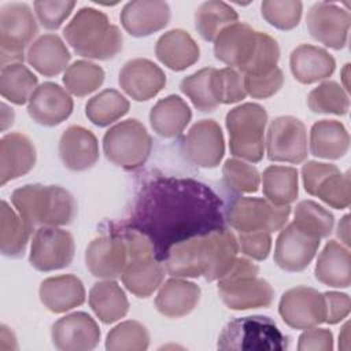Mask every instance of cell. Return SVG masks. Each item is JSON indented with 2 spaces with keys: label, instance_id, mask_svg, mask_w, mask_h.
<instances>
[{
  "label": "cell",
  "instance_id": "6da1fadb",
  "mask_svg": "<svg viewBox=\"0 0 351 351\" xmlns=\"http://www.w3.org/2000/svg\"><path fill=\"white\" fill-rule=\"evenodd\" d=\"M121 225L145 236L155 258L163 262L176 244L225 228V210L219 196L204 182L154 176L138 188Z\"/></svg>",
  "mask_w": 351,
  "mask_h": 351
},
{
  "label": "cell",
  "instance_id": "7a4b0ae2",
  "mask_svg": "<svg viewBox=\"0 0 351 351\" xmlns=\"http://www.w3.org/2000/svg\"><path fill=\"white\" fill-rule=\"evenodd\" d=\"M239 241L226 228L176 244L163 261L171 277L219 280L233 265Z\"/></svg>",
  "mask_w": 351,
  "mask_h": 351
},
{
  "label": "cell",
  "instance_id": "3957f363",
  "mask_svg": "<svg viewBox=\"0 0 351 351\" xmlns=\"http://www.w3.org/2000/svg\"><path fill=\"white\" fill-rule=\"evenodd\" d=\"M11 203L32 230L36 226L69 225L77 214L75 199L59 185H23L12 192Z\"/></svg>",
  "mask_w": 351,
  "mask_h": 351
},
{
  "label": "cell",
  "instance_id": "277c9868",
  "mask_svg": "<svg viewBox=\"0 0 351 351\" xmlns=\"http://www.w3.org/2000/svg\"><path fill=\"white\" fill-rule=\"evenodd\" d=\"M73 51L88 59L108 60L122 51L123 37L108 16L92 7H82L63 29Z\"/></svg>",
  "mask_w": 351,
  "mask_h": 351
},
{
  "label": "cell",
  "instance_id": "5b68a950",
  "mask_svg": "<svg viewBox=\"0 0 351 351\" xmlns=\"http://www.w3.org/2000/svg\"><path fill=\"white\" fill-rule=\"evenodd\" d=\"M259 266L247 258H236L218 280V295L230 310L269 307L274 298L271 285L258 277Z\"/></svg>",
  "mask_w": 351,
  "mask_h": 351
},
{
  "label": "cell",
  "instance_id": "8992f818",
  "mask_svg": "<svg viewBox=\"0 0 351 351\" xmlns=\"http://www.w3.org/2000/svg\"><path fill=\"white\" fill-rule=\"evenodd\" d=\"M266 110L256 103H244L232 108L225 118L230 154L241 160L256 163L265 154Z\"/></svg>",
  "mask_w": 351,
  "mask_h": 351
},
{
  "label": "cell",
  "instance_id": "52a82bcc",
  "mask_svg": "<svg viewBox=\"0 0 351 351\" xmlns=\"http://www.w3.org/2000/svg\"><path fill=\"white\" fill-rule=\"evenodd\" d=\"M219 350L282 351L289 347L277 324L263 315H247L229 321L218 336Z\"/></svg>",
  "mask_w": 351,
  "mask_h": 351
},
{
  "label": "cell",
  "instance_id": "ba28073f",
  "mask_svg": "<svg viewBox=\"0 0 351 351\" xmlns=\"http://www.w3.org/2000/svg\"><path fill=\"white\" fill-rule=\"evenodd\" d=\"M152 149V138L145 126L134 119L122 121L111 126L103 137L106 158L118 167L136 170L141 167Z\"/></svg>",
  "mask_w": 351,
  "mask_h": 351
},
{
  "label": "cell",
  "instance_id": "9c48e42d",
  "mask_svg": "<svg viewBox=\"0 0 351 351\" xmlns=\"http://www.w3.org/2000/svg\"><path fill=\"white\" fill-rule=\"evenodd\" d=\"M38 33L32 8L25 3H8L0 8V62L1 66L22 63L25 48Z\"/></svg>",
  "mask_w": 351,
  "mask_h": 351
},
{
  "label": "cell",
  "instance_id": "30bf717a",
  "mask_svg": "<svg viewBox=\"0 0 351 351\" xmlns=\"http://www.w3.org/2000/svg\"><path fill=\"white\" fill-rule=\"evenodd\" d=\"M289 215V206H276L261 197L240 196L225 208L226 222L239 233L281 230Z\"/></svg>",
  "mask_w": 351,
  "mask_h": 351
},
{
  "label": "cell",
  "instance_id": "8fae6325",
  "mask_svg": "<svg viewBox=\"0 0 351 351\" xmlns=\"http://www.w3.org/2000/svg\"><path fill=\"white\" fill-rule=\"evenodd\" d=\"M266 154L271 162L302 163L307 158V132L304 123L292 115L274 118L265 140Z\"/></svg>",
  "mask_w": 351,
  "mask_h": 351
},
{
  "label": "cell",
  "instance_id": "7c38bea8",
  "mask_svg": "<svg viewBox=\"0 0 351 351\" xmlns=\"http://www.w3.org/2000/svg\"><path fill=\"white\" fill-rule=\"evenodd\" d=\"M74 237L59 226H41L36 230L29 255L30 265L40 271L67 267L74 258Z\"/></svg>",
  "mask_w": 351,
  "mask_h": 351
},
{
  "label": "cell",
  "instance_id": "4fadbf2b",
  "mask_svg": "<svg viewBox=\"0 0 351 351\" xmlns=\"http://www.w3.org/2000/svg\"><path fill=\"white\" fill-rule=\"evenodd\" d=\"M282 321L292 329L304 330L325 322L324 293L311 287H295L285 291L278 303Z\"/></svg>",
  "mask_w": 351,
  "mask_h": 351
},
{
  "label": "cell",
  "instance_id": "5bb4252c",
  "mask_svg": "<svg viewBox=\"0 0 351 351\" xmlns=\"http://www.w3.org/2000/svg\"><path fill=\"white\" fill-rule=\"evenodd\" d=\"M181 151L193 166L202 169L217 167L225 154L221 126L214 119L197 121L182 138Z\"/></svg>",
  "mask_w": 351,
  "mask_h": 351
},
{
  "label": "cell",
  "instance_id": "9a60e30c",
  "mask_svg": "<svg viewBox=\"0 0 351 351\" xmlns=\"http://www.w3.org/2000/svg\"><path fill=\"white\" fill-rule=\"evenodd\" d=\"M350 12L335 3L318 1L310 7L306 25L310 36L332 49H341L348 40Z\"/></svg>",
  "mask_w": 351,
  "mask_h": 351
},
{
  "label": "cell",
  "instance_id": "2e32d148",
  "mask_svg": "<svg viewBox=\"0 0 351 351\" xmlns=\"http://www.w3.org/2000/svg\"><path fill=\"white\" fill-rule=\"evenodd\" d=\"M129 261L128 245L122 234L110 230L108 234L93 239L85 251V265L92 276L114 280L122 276Z\"/></svg>",
  "mask_w": 351,
  "mask_h": 351
},
{
  "label": "cell",
  "instance_id": "e0dca14e",
  "mask_svg": "<svg viewBox=\"0 0 351 351\" xmlns=\"http://www.w3.org/2000/svg\"><path fill=\"white\" fill-rule=\"evenodd\" d=\"M321 239L314 237L293 222L281 229L274 248V262L285 271H302L314 259Z\"/></svg>",
  "mask_w": 351,
  "mask_h": 351
},
{
  "label": "cell",
  "instance_id": "ac0fdd59",
  "mask_svg": "<svg viewBox=\"0 0 351 351\" xmlns=\"http://www.w3.org/2000/svg\"><path fill=\"white\" fill-rule=\"evenodd\" d=\"M97 322L84 311H75L59 318L51 329L55 348L60 351H89L100 341Z\"/></svg>",
  "mask_w": 351,
  "mask_h": 351
},
{
  "label": "cell",
  "instance_id": "d6986e66",
  "mask_svg": "<svg viewBox=\"0 0 351 351\" xmlns=\"http://www.w3.org/2000/svg\"><path fill=\"white\" fill-rule=\"evenodd\" d=\"M258 33L244 22H236L225 27L214 40L215 58L243 74L255 53Z\"/></svg>",
  "mask_w": 351,
  "mask_h": 351
},
{
  "label": "cell",
  "instance_id": "ffe728a7",
  "mask_svg": "<svg viewBox=\"0 0 351 351\" xmlns=\"http://www.w3.org/2000/svg\"><path fill=\"white\" fill-rule=\"evenodd\" d=\"M121 89L136 101H145L156 96L166 85L163 70L149 59L128 60L119 71Z\"/></svg>",
  "mask_w": 351,
  "mask_h": 351
},
{
  "label": "cell",
  "instance_id": "44dd1931",
  "mask_svg": "<svg viewBox=\"0 0 351 351\" xmlns=\"http://www.w3.org/2000/svg\"><path fill=\"white\" fill-rule=\"evenodd\" d=\"M74 103L70 93L56 82H43L27 103L29 117L38 125L56 126L73 112Z\"/></svg>",
  "mask_w": 351,
  "mask_h": 351
},
{
  "label": "cell",
  "instance_id": "7402d4cb",
  "mask_svg": "<svg viewBox=\"0 0 351 351\" xmlns=\"http://www.w3.org/2000/svg\"><path fill=\"white\" fill-rule=\"evenodd\" d=\"M170 7L160 0L129 1L121 11V23L133 37H147L167 26Z\"/></svg>",
  "mask_w": 351,
  "mask_h": 351
},
{
  "label": "cell",
  "instance_id": "603a6c76",
  "mask_svg": "<svg viewBox=\"0 0 351 351\" xmlns=\"http://www.w3.org/2000/svg\"><path fill=\"white\" fill-rule=\"evenodd\" d=\"M59 156L62 163L73 171H84L99 160V143L86 128L69 126L59 138Z\"/></svg>",
  "mask_w": 351,
  "mask_h": 351
},
{
  "label": "cell",
  "instance_id": "cb8c5ba5",
  "mask_svg": "<svg viewBox=\"0 0 351 351\" xmlns=\"http://www.w3.org/2000/svg\"><path fill=\"white\" fill-rule=\"evenodd\" d=\"M37 154L32 140L22 133H8L0 140V185L29 173Z\"/></svg>",
  "mask_w": 351,
  "mask_h": 351
},
{
  "label": "cell",
  "instance_id": "d4e9b609",
  "mask_svg": "<svg viewBox=\"0 0 351 351\" xmlns=\"http://www.w3.org/2000/svg\"><path fill=\"white\" fill-rule=\"evenodd\" d=\"M202 289L197 284L181 277H173L159 287L155 306L167 318H181L195 310Z\"/></svg>",
  "mask_w": 351,
  "mask_h": 351
},
{
  "label": "cell",
  "instance_id": "484cf974",
  "mask_svg": "<svg viewBox=\"0 0 351 351\" xmlns=\"http://www.w3.org/2000/svg\"><path fill=\"white\" fill-rule=\"evenodd\" d=\"M38 296L44 307L55 314L66 313L85 302V288L82 281L74 274L48 277L41 281Z\"/></svg>",
  "mask_w": 351,
  "mask_h": 351
},
{
  "label": "cell",
  "instance_id": "4316f807",
  "mask_svg": "<svg viewBox=\"0 0 351 351\" xmlns=\"http://www.w3.org/2000/svg\"><path fill=\"white\" fill-rule=\"evenodd\" d=\"M289 67L296 81L300 84H314L333 74L336 60L321 47L300 44L291 52Z\"/></svg>",
  "mask_w": 351,
  "mask_h": 351
},
{
  "label": "cell",
  "instance_id": "83f0119b",
  "mask_svg": "<svg viewBox=\"0 0 351 351\" xmlns=\"http://www.w3.org/2000/svg\"><path fill=\"white\" fill-rule=\"evenodd\" d=\"M155 55L167 69L182 71L199 60L200 48L188 32L171 29L158 38Z\"/></svg>",
  "mask_w": 351,
  "mask_h": 351
},
{
  "label": "cell",
  "instance_id": "f1b7e54d",
  "mask_svg": "<svg viewBox=\"0 0 351 351\" xmlns=\"http://www.w3.org/2000/svg\"><path fill=\"white\" fill-rule=\"evenodd\" d=\"M70 51L56 34H43L27 48V63L44 77H55L69 67Z\"/></svg>",
  "mask_w": 351,
  "mask_h": 351
},
{
  "label": "cell",
  "instance_id": "f546056e",
  "mask_svg": "<svg viewBox=\"0 0 351 351\" xmlns=\"http://www.w3.org/2000/svg\"><path fill=\"white\" fill-rule=\"evenodd\" d=\"M314 274L328 287L348 288L351 284L350 250L336 240H329L318 255Z\"/></svg>",
  "mask_w": 351,
  "mask_h": 351
},
{
  "label": "cell",
  "instance_id": "4dcf8cb0",
  "mask_svg": "<svg viewBox=\"0 0 351 351\" xmlns=\"http://www.w3.org/2000/svg\"><path fill=\"white\" fill-rule=\"evenodd\" d=\"M121 278L134 296L148 298L162 285L165 267L154 255H143L128 261Z\"/></svg>",
  "mask_w": 351,
  "mask_h": 351
},
{
  "label": "cell",
  "instance_id": "1f68e13d",
  "mask_svg": "<svg viewBox=\"0 0 351 351\" xmlns=\"http://www.w3.org/2000/svg\"><path fill=\"white\" fill-rule=\"evenodd\" d=\"M191 119L192 111L188 103L177 95H169L158 100L149 111L151 128L165 138H173L181 134Z\"/></svg>",
  "mask_w": 351,
  "mask_h": 351
},
{
  "label": "cell",
  "instance_id": "d6a6232c",
  "mask_svg": "<svg viewBox=\"0 0 351 351\" xmlns=\"http://www.w3.org/2000/svg\"><path fill=\"white\" fill-rule=\"evenodd\" d=\"M350 147V134L346 126L335 119L315 122L310 130V152L322 159L343 158Z\"/></svg>",
  "mask_w": 351,
  "mask_h": 351
},
{
  "label": "cell",
  "instance_id": "836d02e7",
  "mask_svg": "<svg viewBox=\"0 0 351 351\" xmlns=\"http://www.w3.org/2000/svg\"><path fill=\"white\" fill-rule=\"evenodd\" d=\"M89 306L103 324L117 322L129 311L126 293L114 280L93 284L89 291Z\"/></svg>",
  "mask_w": 351,
  "mask_h": 351
},
{
  "label": "cell",
  "instance_id": "e575fe53",
  "mask_svg": "<svg viewBox=\"0 0 351 351\" xmlns=\"http://www.w3.org/2000/svg\"><path fill=\"white\" fill-rule=\"evenodd\" d=\"M261 182L266 200L276 206H289L299 195L298 170L291 166L266 167Z\"/></svg>",
  "mask_w": 351,
  "mask_h": 351
},
{
  "label": "cell",
  "instance_id": "d590c367",
  "mask_svg": "<svg viewBox=\"0 0 351 351\" xmlns=\"http://www.w3.org/2000/svg\"><path fill=\"white\" fill-rule=\"evenodd\" d=\"M32 229L11 206L1 200L0 206V251L8 258H21L27 247Z\"/></svg>",
  "mask_w": 351,
  "mask_h": 351
},
{
  "label": "cell",
  "instance_id": "8d00e7d4",
  "mask_svg": "<svg viewBox=\"0 0 351 351\" xmlns=\"http://www.w3.org/2000/svg\"><path fill=\"white\" fill-rule=\"evenodd\" d=\"M37 86V77L23 63H10L1 66L0 93L8 101L16 106L29 103Z\"/></svg>",
  "mask_w": 351,
  "mask_h": 351
},
{
  "label": "cell",
  "instance_id": "74e56055",
  "mask_svg": "<svg viewBox=\"0 0 351 351\" xmlns=\"http://www.w3.org/2000/svg\"><path fill=\"white\" fill-rule=\"evenodd\" d=\"M239 14L228 3L208 0L202 3L195 12V27L206 41H214L228 26L236 23Z\"/></svg>",
  "mask_w": 351,
  "mask_h": 351
},
{
  "label": "cell",
  "instance_id": "f35d334b",
  "mask_svg": "<svg viewBox=\"0 0 351 351\" xmlns=\"http://www.w3.org/2000/svg\"><path fill=\"white\" fill-rule=\"evenodd\" d=\"M129 100L115 89H104L88 100L85 106V114L88 119L99 126L104 128L129 111Z\"/></svg>",
  "mask_w": 351,
  "mask_h": 351
},
{
  "label": "cell",
  "instance_id": "ab89813d",
  "mask_svg": "<svg viewBox=\"0 0 351 351\" xmlns=\"http://www.w3.org/2000/svg\"><path fill=\"white\" fill-rule=\"evenodd\" d=\"M214 67H204L188 77H184L180 82L181 92L188 96L202 112L214 111L219 103L214 92Z\"/></svg>",
  "mask_w": 351,
  "mask_h": 351
},
{
  "label": "cell",
  "instance_id": "60d3db41",
  "mask_svg": "<svg viewBox=\"0 0 351 351\" xmlns=\"http://www.w3.org/2000/svg\"><path fill=\"white\" fill-rule=\"evenodd\" d=\"M104 77V70L99 64L89 60H77L66 69L63 84L69 93L84 97L99 89Z\"/></svg>",
  "mask_w": 351,
  "mask_h": 351
},
{
  "label": "cell",
  "instance_id": "b9f144b4",
  "mask_svg": "<svg viewBox=\"0 0 351 351\" xmlns=\"http://www.w3.org/2000/svg\"><path fill=\"white\" fill-rule=\"evenodd\" d=\"M293 223L303 232L324 239L328 237L335 225L333 214L314 200H302L296 204Z\"/></svg>",
  "mask_w": 351,
  "mask_h": 351
},
{
  "label": "cell",
  "instance_id": "7bdbcfd3",
  "mask_svg": "<svg viewBox=\"0 0 351 351\" xmlns=\"http://www.w3.org/2000/svg\"><path fill=\"white\" fill-rule=\"evenodd\" d=\"M307 106L315 114L346 115L350 108V97L336 81H324L310 90Z\"/></svg>",
  "mask_w": 351,
  "mask_h": 351
},
{
  "label": "cell",
  "instance_id": "ee69618b",
  "mask_svg": "<svg viewBox=\"0 0 351 351\" xmlns=\"http://www.w3.org/2000/svg\"><path fill=\"white\" fill-rule=\"evenodd\" d=\"M149 347V333L138 321H123L114 326L106 339L108 351H144Z\"/></svg>",
  "mask_w": 351,
  "mask_h": 351
},
{
  "label": "cell",
  "instance_id": "f6af8a7d",
  "mask_svg": "<svg viewBox=\"0 0 351 351\" xmlns=\"http://www.w3.org/2000/svg\"><path fill=\"white\" fill-rule=\"evenodd\" d=\"M222 178L225 186L233 193H254L261 186V174L258 169L241 159H226L222 166Z\"/></svg>",
  "mask_w": 351,
  "mask_h": 351
},
{
  "label": "cell",
  "instance_id": "bcb514c9",
  "mask_svg": "<svg viewBox=\"0 0 351 351\" xmlns=\"http://www.w3.org/2000/svg\"><path fill=\"white\" fill-rule=\"evenodd\" d=\"M303 3L298 0H265L261 3L263 19L280 30H292L300 22Z\"/></svg>",
  "mask_w": 351,
  "mask_h": 351
},
{
  "label": "cell",
  "instance_id": "7dc6e473",
  "mask_svg": "<svg viewBox=\"0 0 351 351\" xmlns=\"http://www.w3.org/2000/svg\"><path fill=\"white\" fill-rule=\"evenodd\" d=\"M351 180L350 171L335 173L325 178L318 186L315 196L332 208L343 210L351 202Z\"/></svg>",
  "mask_w": 351,
  "mask_h": 351
},
{
  "label": "cell",
  "instance_id": "c3c4849f",
  "mask_svg": "<svg viewBox=\"0 0 351 351\" xmlns=\"http://www.w3.org/2000/svg\"><path fill=\"white\" fill-rule=\"evenodd\" d=\"M214 92L219 104H232L243 100L247 96L243 74L232 67L215 69Z\"/></svg>",
  "mask_w": 351,
  "mask_h": 351
},
{
  "label": "cell",
  "instance_id": "681fc988",
  "mask_svg": "<svg viewBox=\"0 0 351 351\" xmlns=\"http://www.w3.org/2000/svg\"><path fill=\"white\" fill-rule=\"evenodd\" d=\"M278 59H280L278 43L267 33L259 32L255 53L250 64L247 66V69L243 71V75L267 73L274 67H277Z\"/></svg>",
  "mask_w": 351,
  "mask_h": 351
},
{
  "label": "cell",
  "instance_id": "f907efd6",
  "mask_svg": "<svg viewBox=\"0 0 351 351\" xmlns=\"http://www.w3.org/2000/svg\"><path fill=\"white\" fill-rule=\"evenodd\" d=\"M243 77L245 92L254 99L271 97L284 85V74L278 67L263 74H245Z\"/></svg>",
  "mask_w": 351,
  "mask_h": 351
},
{
  "label": "cell",
  "instance_id": "816d5d0a",
  "mask_svg": "<svg viewBox=\"0 0 351 351\" xmlns=\"http://www.w3.org/2000/svg\"><path fill=\"white\" fill-rule=\"evenodd\" d=\"M75 1L70 0H37L34 11L38 22L48 30H56L70 16Z\"/></svg>",
  "mask_w": 351,
  "mask_h": 351
},
{
  "label": "cell",
  "instance_id": "f5cc1de1",
  "mask_svg": "<svg viewBox=\"0 0 351 351\" xmlns=\"http://www.w3.org/2000/svg\"><path fill=\"white\" fill-rule=\"evenodd\" d=\"M239 250L255 261H263L269 256L271 250V236L267 232H247L240 233Z\"/></svg>",
  "mask_w": 351,
  "mask_h": 351
},
{
  "label": "cell",
  "instance_id": "db71d44e",
  "mask_svg": "<svg viewBox=\"0 0 351 351\" xmlns=\"http://www.w3.org/2000/svg\"><path fill=\"white\" fill-rule=\"evenodd\" d=\"M339 171H340L339 167L332 163H324V162H315V160L306 162L302 167V180H303L304 191L308 195L315 196V192L321 185V182L329 176Z\"/></svg>",
  "mask_w": 351,
  "mask_h": 351
},
{
  "label": "cell",
  "instance_id": "11a10c76",
  "mask_svg": "<svg viewBox=\"0 0 351 351\" xmlns=\"http://www.w3.org/2000/svg\"><path fill=\"white\" fill-rule=\"evenodd\" d=\"M299 351H332L333 350V333L326 328H308L299 336Z\"/></svg>",
  "mask_w": 351,
  "mask_h": 351
},
{
  "label": "cell",
  "instance_id": "9f6ffc18",
  "mask_svg": "<svg viewBox=\"0 0 351 351\" xmlns=\"http://www.w3.org/2000/svg\"><path fill=\"white\" fill-rule=\"evenodd\" d=\"M324 298H325V308H326V317H325L326 324L335 325L348 317L351 310V300L347 293L332 291V292H325Z\"/></svg>",
  "mask_w": 351,
  "mask_h": 351
},
{
  "label": "cell",
  "instance_id": "6f0895ef",
  "mask_svg": "<svg viewBox=\"0 0 351 351\" xmlns=\"http://www.w3.org/2000/svg\"><path fill=\"white\" fill-rule=\"evenodd\" d=\"M0 350H3V351L18 350L16 337H15L14 332L4 324L0 326Z\"/></svg>",
  "mask_w": 351,
  "mask_h": 351
},
{
  "label": "cell",
  "instance_id": "680465c9",
  "mask_svg": "<svg viewBox=\"0 0 351 351\" xmlns=\"http://www.w3.org/2000/svg\"><path fill=\"white\" fill-rule=\"evenodd\" d=\"M336 236L340 239V241L348 247L350 245V215H344L339 225H337V230H336Z\"/></svg>",
  "mask_w": 351,
  "mask_h": 351
},
{
  "label": "cell",
  "instance_id": "91938a15",
  "mask_svg": "<svg viewBox=\"0 0 351 351\" xmlns=\"http://www.w3.org/2000/svg\"><path fill=\"white\" fill-rule=\"evenodd\" d=\"M1 107V130L5 132L12 123H14V119H15V112L11 107H8L4 101H1L0 104Z\"/></svg>",
  "mask_w": 351,
  "mask_h": 351
},
{
  "label": "cell",
  "instance_id": "94428289",
  "mask_svg": "<svg viewBox=\"0 0 351 351\" xmlns=\"http://www.w3.org/2000/svg\"><path fill=\"white\" fill-rule=\"evenodd\" d=\"M348 329H350V322H346L340 335H339V348H344V350H348V340H350V336H348Z\"/></svg>",
  "mask_w": 351,
  "mask_h": 351
},
{
  "label": "cell",
  "instance_id": "6125c7cd",
  "mask_svg": "<svg viewBox=\"0 0 351 351\" xmlns=\"http://www.w3.org/2000/svg\"><path fill=\"white\" fill-rule=\"evenodd\" d=\"M348 66H350L348 63L344 66V69H343V74H341V75H343V81H344V86H343V88H346V90H348V89H350V88H348V84H347V77H348L347 71H348Z\"/></svg>",
  "mask_w": 351,
  "mask_h": 351
}]
</instances>
